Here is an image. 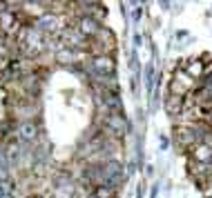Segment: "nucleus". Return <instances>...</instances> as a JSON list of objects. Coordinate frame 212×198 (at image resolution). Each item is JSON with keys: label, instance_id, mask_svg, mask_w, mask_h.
<instances>
[{"label": "nucleus", "instance_id": "f257e3e1", "mask_svg": "<svg viewBox=\"0 0 212 198\" xmlns=\"http://www.w3.org/2000/svg\"><path fill=\"white\" fill-rule=\"evenodd\" d=\"M18 134H20L25 140H34V138H36V125H34L31 120L20 122V129H18Z\"/></svg>", "mask_w": 212, "mask_h": 198}]
</instances>
